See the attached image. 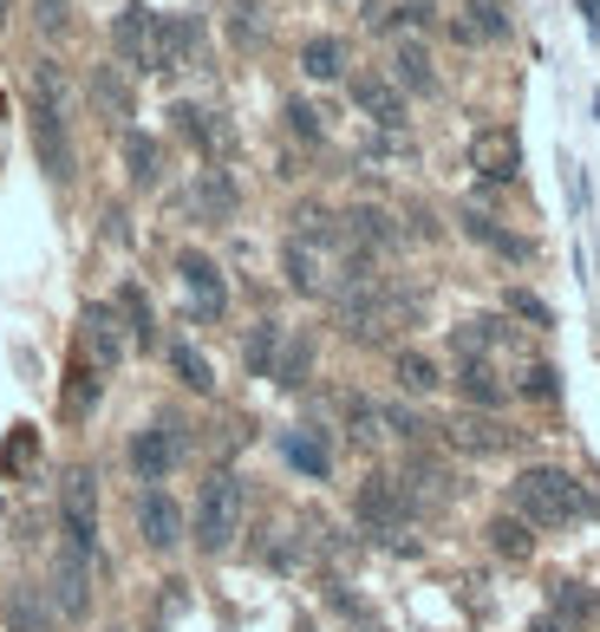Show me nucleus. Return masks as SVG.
I'll list each match as a JSON object with an SVG mask.
<instances>
[{
    "mask_svg": "<svg viewBox=\"0 0 600 632\" xmlns=\"http://www.w3.org/2000/svg\"><path fill=\"white\" fill-rule=\"evenodd\" d=\"M516 515H523L528 528H568V522H581L588 508H594V495L588 483H575L568 470H555V463H535L516 476Z\"/></svg>",
    "mask_w": 600,
    "mask_h": 632,
    "instance_id": "f257e3e1",
    "label": "nucleus"
},
{
    "mask_svg": "<svg viewBox=\"0 0 600 632\" xmlns=\"http://www.w3.org/2000/svg\"><path fill=\"white\" fill-rule=\"evenodd\" d=\"M33 143L53 183H73V138H66V72L53 60L33 66Z\"/></svg>",
    "mask_w": 600,
    "mask_h": 632,
    "instance_id": "f03ea898",
    "label": "nucleus"
},
{
    "mask_svg": "<svg viewBox=\"0 0 600 632\" xmlns=\"http://www.w3.org/2000/svg\"><path fill=\"white\" fill-rule=\"evenodd\" d=\"M242 508H248V490H242V476L235 470H216L203 495H196V548L203 555H223L228 542L242 535Z\"/></svg>",
    "mask_w": 600,
    "mask_h": 632,
    "instance_id": "7ed1b4c3",
    "label": "nucleus"
},
{
    "mask_svg": "<svg viewBox=\"0 0 600 632\" xmlns=\"http://www.w3.org/2000/svg\"><path fill=\"white\" fill-rule=\"evenodd\" d=\"M60 535H66V555H98V476L78 463L60 483Z\"/></svg>",
    "mask_w": 600,
    "mask_h": 632,
    "instance_id": "20e7f679",
    "label": "nucleus"
},
{
    "mask_svg": "<svg viewBox=\"0 0 600 632\" xmlns=\"http://www.w3.org/2000/svg\"><path fill=\"white\" fill-rule=\"evenodd\" d=\"M353 508H360V528L366 535H405L411 528V490L398 476H366Z\"/></svg>",
    "mask_w": 600,
    "mask_h": 632,
    "instance_id": "39448f33",
    "label": "nucleus"
},
{
    "mask_svg": "<svg viewBox=\"0 0 600 632\" xmlns=\"http://www.w3.org/2000/svg\"><path fill=\"white\" fill-rule=\"evenodd\" d=\"M196 53H203V20H190V13H157V26H150V72L196 66Z\"/></svg>",
    "mask_w": 600,
    "mask_h": 632,
    "instance_id": "423d86ee",
    "label": "nucleus"
},
{
    "mask_svg": "<svg viewBox=\"0 0 600 632\" xmlns=\"http://www.w3.org/2000/svg\"><path fill=\"white\" fill-rule=\"evenodd\" d=\"M176 457H183V424L163 418V424H144V430L131 437V476L150 483V490L176 470Z\"/></svg>",
    "mask_w": 600,
    "mask_h": 632,
    "instance_id": "0eeeda50",
    "label": "nucleus"
},
{
    "mask_svg": "<svg viewBox=\"0 0 600 632\" xmlns=\"http://www.w3.org/2000/svg\"><path fill=\"white\" fill-rule=\"evenodd\" d=\"M470 170L490 176V183H516V170H523V138H516L510 125L476 131V138H470Z\"/></svg>",
    "mask_w": 600,
    "mask_h": 632,
    "instance_id": "6e6552de",
    "label": "nucleus"
},
{
    "mask_svg": "<svg viewBox=\"0 0 600 632\" xmlns=\"http://www.w3.org/2000/svg\"><path fill=\"white\" fill-rule=\"evenodd\" d=\"M78 358H85V365H98V372H111V365L125 358L118 307H85V320H78Z\"/></svg>",
    "mask_w": 600,
    "mask_h": 632,
    "instance_id": "1a4fd4ad",
    "label": "nucleus"
},
{
    "mask_svg": "<svg viewBox=\"0 0 600 632\" xmlns=\"http://www.w3.org/2000/svg\"><path fill=\"white\" fill-rule=\"evenodd\" d=\"M346 92H353V105L373 118L378 131H405V92H398L385 72H353Z\"/></svg>",
    "mask_w": 600,
    "mask_h": 632,
    "instance_id": "9d476101",
    "label": "nucleus"
},
{
    "mask_svg": "<svg viewBox=\"0 0 600 632\" xmlns=\"http://www.w3.org/2000/svg\"><path fill=\"white\" fill-rule=\"evenodd\" d=\"M170 118H176V131L196 143L210 163H223V157H235V125H228L223 111H203V105H170Z\"/></svg>",
    "mask_w": 600,
    "mask_h": 632,
    "instance_id": "9b49d317",
    "label": "nucleus"
},
{
    "mask_svg": "<svg viewBox=\"0 0 600 632\" xmlns=\"http://www.w3.org/2000/svg\"><path fill=\"white\" fill-rule=\"evenodd\" d=\"M46 593H53V613L60 620H85L92 613V561L60 548V567H53V587Z\"/></svg>",
    "mask_w": 600,
    "mask_h": 632,
    "instance_id": "f8f14e48",
    "label": "nucleus"
},
{
    "mask_svg": "<svg viewBox=\"0 0 600 632\" xmlns=\"http://www.w3.org/2000/svg\"><path fill=\"white\" fill-rule=\"evenodd\" d=\"M176 275H183V287L196 293V313L203 320H216L228 307V287H223V268L203 255V248H176Z\"/></svg>",
    "mask_w": 600,
    "mask_h": 632,
    "instance_id": "ddd939ff",
    "label": "nucleus"
},
{
    "mask_svg": "<svg viewBox=\"0 0 600 632\" xmlns=\"http://www.w3.org/2000/svg\"><path fill=\"white\" fill-rule=\"evenodd\" d=\"M138 528H144V548L170 555V548L183 542V508H176V495H170V490H144V502H138Z\"/></svg>",
    "mask_w": 600,
    "mask_h": 632,
    "instance_id": "4468645a",
    "label": "nucleus"
},
{
    "mask_svg": "<svg viewBox=\"0 0 600 632\" xmlns=\"http://www.w3.org/2000/svg\"><path fill=\"white\" fill-rule=\"evenodd\" d=\"M150 26H157L150 7H125V13L111 20V53H118V66L150 72Z\"/></svg>",
    "mask_w": 600,
    "mask_h": 632,
    "instance_id": "2eb2a0df",
    "label": "nucleus"
},
{
    "mask_svg": "<svg viewBox=\"0 0 600 632\" xmlns=\"http://www.w3.org/2000/svg\"><path fill=\"white\" fill-rule=\"evenodd\" d=\"M0 626L7 632H53V593L46 587H7L0 593Z\"/></svg>",
    "mask_w": 600,
    "mask_h": 632,
    "instance_id": "dca6fc26",
    "label": "nucleus"
},
{
    "mask_svg": "<svg viewBox=\"0 0 600 632\" xmlns=\"http://www.w3.org/2000/svg\"><path fill=\"white\" fill-rule=\"evenodd\" d=\"M463 235H470V242H483L490 255L516 261V268H523V261H535V242H523V235H510V228H503L496 215H483V210H463Z\"/></svg>",
    "mask_w": 600,
    "mask_h": 632,
    "instance_id": "f3484780",
    "label": "nucleus"
},
{
    "mask_svg": "<svg viewBox=\"0 0 600 632\" xmlns=\"http://www.w3.org/2000/svg\"><path fill=\"white\" fill-rule=\"evenodd\" d=\"M392 85H398V92H418V98L438 92V66H431L425 40H398V46H392Z\"/></svg>",
    "mask_w": 600,
    "mask_h": 632,
    "instance_id": "a211bd4d",
    "label": "nucleus"
},
{
    "mask_svg": "<svg viewBox=\"0 0 600 632\" xmlns=\"http://www.w3.org/2000/svg\"><path fill=\"white\" fill-rule=\"evenodd\" d=\"M450 443H457V450H470V457H503V450L516 443V430H510V424H496V418H457V424H450Z\"/></svg>",
    "mask_w": 600,
    "mask_h": 632,
    "instance_id": "6ab92c4d",
    "label": "nucleus"
},
{
    "mask_svg": "<svg viewBox=\"0 0 600 632\" xmlns=\"http://www.w3.org/2000/svg\"><path fill=\"white\" fill-rule=\"evenodd\" d=\"M281 275H288L294 293H326V261H320V248L300 242V235H288V248H281Z\"/></svg>",
    "mask_w": 600,
    "mask_h": 632,
    "instance_id": "aec40b11",
    "label": "nucleus"
},
{
    "mask_svg": "<svg viewBox=\"0 0 600 632\" xmlns=\"http://www.w3.org/2000/svg\"><path fill=\"white\" fill-rule=\"evenodd\" d=\"M281 457L294 463L300 476H333V450H326V437L320 430H281Z\"/></svg>",
    "mask_w": 600,
    "mask_h": 632,
    "instance_id": "412c9836",
    "label": "nucleus"
},
{
    "mask_svg": "<svg viewBox=\"0 0 600 632\" xmlns=\"http://www.w3.org/2000/svg\"><path fill=\"white\" fill-rule=\"evenodd\" d=\"M457 392L476 405V411H496L503 398H510V385L496 378V365H483V358H463V372H457Z\"/></svg>",
    "mask_w": 600,
    "mask_h": 632,
    "instance_id": "4be33fe9",
    "label": "nucleus"
},
{
    "mask_svg": "<svg viewBox=\"0 0 600 632\" xmlns=\"http://www.w3.org/2000/svg\"><path fill=\"white\" fill-rule=\"evenodd\" d=\"M392 378H398V392H411V398H431V392L444 385V378H438V358H431V352H411V346L392 358Z\"/></svg>",
    "mask_w": 600,
    "mask_h": 632,
    "instance_id": "5701e85b",
    "label": "nucleus"
},
{
    "mask_svg": "<svg viewBox=\"0 0 600 632\" xmlns=\"http://www.w3.org/2000/svg\"><path fill=\"white\" fill-rule=\"evenodd\" d=\"M300 72L307 78H346V40H333V33H313L307 46H300Z\"/></svg>",
    "mask_w": 600,
    "mask_h": 632,
    "instance_id": "b1692460",
    "label": "nucleus"
},
{
    "mask_svg": "<svg viewBox=\"0 0 600 632\" xmlns=\"http://www.w3.org/2000/svg\"><path fill=\"white\" fill-rule=\"evenodd\" d=\"M483 535H490V548H496L503 561H528V555H535V528H528L523 515H490Z\"/></svg>",
    "mask_w": 600,
    "mask_h": 632,
    "instance_id": "393cba45",
    "label": "nucleus"
},
{
    "mask_svg": "<svg viewBox=\"0 0 600 632\" xmlns=\"http://www.w3.org/2000/svg\"><path fill=\"white\" fill-rule=\"evenodd\" d=\"M92 105H98L111 125H125V118H131V85H125V72H118V66L92 72Z\"/></svg>",
    "mask_w": 600,
    "mask_h": 632,
    "instance_id": "a878e982",
    "label": "nucleus"
},
{
    "mask_svg": "<svg viewBox=\"0 0 600 632\" xmlns=\"http://www.w3.org/2000/svg\"><path fill=\"white\" fill-rule=\"evenodd\" d=\"M125 170H131V183H138V190H157V176H163V150H157V138L125 131Z\"/></svg>",
    "mask_w": 600,
    "mask_h": 632,
    "instance_id": "bb28decb",
    "label": "nucleus"
},
{
    "mask_svg": "<svg viewBox=\"0 0 600 632\" xmlns=\"http://www.w3.org/2000/svg\"><path fill=\"white\" fill-rule=\"evenodd\" d=\"M196 210L210 215V222H228V215H235V183H228V170H203V176H196Z\"/></svg>",
    "mask_w": 600,
    "mask_h": 632,
    "instance_id": "cd10ccee",
    "label": "nucleus"
},
{
    "mask_svg": "<svg viewBox=\"0 0 600 632\" xmlns=\"http://www.w3.org/2000/svg\"><path fill=\"white\" fill-rule=\"evenodd\" d=\"M170 372L183 378V392H216V372H210V358L190 346V340H176V346H170Z\"/></svg>",
    "mask_w": 600,
    "mask_h": 632,
    "instance_id": "c85d7f7f",
    "label": "nucleus"
},
{
    "mask_svg": "<svg viewBox=\"0 0 600 632\" xmlns=\"http://www.w3.org/2000/svg\"><path fill=\"white\" fill-rule=\"evenodd\" d=\"M594 613H600V600L581 580H561V587H555V620H561V626H588Z\"/></svg>",
    "mask_w": 600,
    "mask_h": 632,
    "instance_id": "c756f323",
    "label": "nucleus"
},
{
    "mask_svg": "<svg viewBox=\"0 0 600 632\" xmlns=\"http://www.w3.org/2000/svg\"><path fill=\"white\" fill-rule=\"evenodd\" d=\"M281 340H288V333H281L275 320H261V326L248 333V372H255V378H275V358H281Z\"/></svg>",
    "mask_w": 600,
    "mask_h": 632,
    "instance_id": "7c9ffc66",
    "label": "nucleus"
},
{
    "mask_svg": "<svg viewBox=\"0 0 600 632\" xmlns=\"http://www.w3.org/2000/svg\"><path fill=\"white\" fill-rule=\"evenodd\" d=\"M307 372H313V340L294 333V340L281 346V358H275V378H281V385H307Z\"/></svg>",
    "mask_w": 600,
    "mask_h": 632,
    "instance_id": "2f4dec72",
    "label": "nucleus"
},
{
    "mask_svg": "<svg viewBox=\"0 0 600 632\" xmlns=\"http://www.w3.org/2000/svg\"><path fill=\"white\" fill-rule=\"evenodd\" d=\"M118 313L131 320V340H138V346H150V340H157V320H150L144 287H118Z\"/></svg>",
    "mask_w": 600,
    "mask_h": 632,
    "instance_id": "473e14b6",
    "label": "nucleus"
},
{
    "mask_svg": "<svg viewBox=\"0 0 600 632\" xmlns=\"http://www.w3.org/2000/svg\"><path fill=\"white\" fill-rule=\"evenodd\" d=\"M98 385H105V372L78 358V365H73V385H66V418H85V411H92V398H98Z\"/></svg>",
    "mask_w": 600,
    "mask_h": 632,
    "instance_id": "72a5a7b5",
    "label": "nucleus"
},
{
    "mask_svg": "<svg viewBox=\"0 0 600 632\" xmlns=\"http://www.w3.org/2000/svg\"><path fill=\"white\" fill-rule=\"evenodd\" d=\"M496 340H503V320H463V326H457V352H463V358L496 352Z\"/></svg>",
    "mask_w": 600,
    "mask_h": 632,
    "instance_id": "f704fd0d",
    "label": "nucleus"
},
{
    "mask_svg": "<svg viewBox=\"0 0 600 632\" xmlns=\"http://www.w3.org/2000/svg\"><path fill=\"white\" fill-rule=\"evenodd\" d=\"M281 118H288V131H294L300 143H320V111H313L307 98H288V105H281Z\"/></svg>",
    "mask_w": 600,
    "mask_h": 632,
    "instance_id": "c9c22d12",
    "label": "nucleus"
},
{
    "mask_svg": "<svg viewBox=\"0 0 600 632\" xmlns=\"http://www.w3.org/2000/svg\"><path fill=\"white\" fill-rule=\"evenodd\" d=\"M510 313H516V320H528V326H555L548 300H542V293H528V287H510Z\"/></svg>",
    "mask_w": 600,
    "mask_h": 632,
    "instance_id": "e433bc0d",
    "label": "nucleus"
},
{
    "mask_svg": "<svg viewBox=\"0 0 600 632\" xmlns=\"http://www.w3.org/2000/svg\"><path fill=\"white\" fill-rule=\"evenodd\" d=\"M523 392L528 398H555V392H561V372H555V365H528Z\"/></svg>",
    "mask_w": 600,
    "mask_h": 632,
    "instance_id": "4c0bfd02",
    "label": "nucleus"
},
{
    "mask_svg": "<svg viewBox=\"0 0 600 632\" xmlns=\"http://www.w3.org/2000/svg\"><path fill=\"white\" fill-rule=\"evenodd\" d=\"M378 418L392 424V430H398V437H425V418H418V411H405V405H385V411H378Z\"/></svg>",
    "mask_w": 600,
    "mask_h": 632,
    "instance_id": "58836bf2",
    "label": "nucleus"
},
{
    "mask_svg": "<svg viewBox=\"0 0 600 632\" xmlns=\"http://www.w3.org/2000/svg\"><path fill=\"white\" fill-rule=\"evenodd\" d=\"M33 13H40V26H46V33H60V26H66V13H73V0H33Z\"/></svg>",
    "mask_w": 600,
    "mask_h": 632,
    "instance_id": "ea45409f",
    "label": "nucleus"
},
{
    "mask_svg": "<svg viewBox=\"0 0 600 632\" xmlns=\"http://www.w3.org/2000/svg\"><path fill=\"white\" fill-rule=\"evenodd\" d=\"M528 632H568V626H561V620L548 613V620H535V626H528Z\"/></svg>",
    "mask_w": 600,
    "mask_h": 632,
    "instance_id": "a19ab883",
    "label": "nucleus"
},
{
    "mask_svg": "<svg viewBox=\"0 0 600 632\" xmlns=\"http://www.w3.org/2000/svg\"><path fill=\"white\" fill-rule=\"evenodd\" d=\"M340 7H353V13H373V0H340Z\"/></svg>",
    "mask_w": 600,
    "mask_h": 632,
    "instance_id": "79ce46f5",
    "label": "nucleus"
},
{
    "mask_svg": "<svg viewBox=\"0 0 600 632\" xmlns=\"http://www.w3.org/2000/svg\"><path fill=\"white\" fill-rule=\"evenodd\" d=\"M0 7H7V0H0Z\"/></svg>",
    "mask_w": 600,
    "mask_h": 632,
    "instance_id": "37998d69",
    "label": "nucleus"
}]
</instances>
